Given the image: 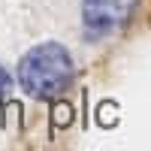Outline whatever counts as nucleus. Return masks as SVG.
I'll use <instances>...</instances> for the list:
<instances>
[{"mask_svg":"<svg viewBox=\"0 0 151 151\" xmlns=\"http://www.w3.org/2000/svg\"><path fill=\"white\" fill-rule=\"evenodd\" d=\"M18 82L30 97L52 100L73 85V58L60 42H40L18 60Z\"/></svg>","mask_w":151,"mask_h":151,"instance_id":"nucleus-1","label":"nucleus"},{"mask_svg":"<svg viewBox=\"0 0 151 151\" xmlns=\"http://www.w3.org/2000/svg\"><path fill=\"white\" fill-rule=\"evenodd\" d=\"M136 0H82V21H85V33L100 40L121 30L133 15Z\"/></svg>","mask_w":151,"mask_h":151,"instance_id":"nucleus-2","label":"nucleus"},{"mask_svg":"<svg viewBox=\"0 0 151 151\" xmlns=\"http://www.w3.org/2000/svg\"><path fill=\"white\" fill-rule=\"evenodd\" d=\"M9 88H12V79H9V73L0 67V100H3L6 94H9Z\"/></svg>","mask_w":151,"mask_h":151,"instance_id":"nucleus-3","label":"nucleus"}]
</instances>
